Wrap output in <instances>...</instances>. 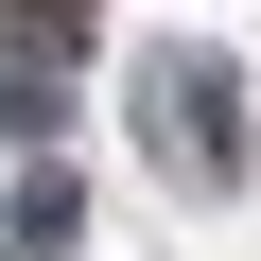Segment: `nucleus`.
<instances>
[{"label": "nucleus", "instance_id": "nucleus-1", "mask_svg": "<svg viewBox=\"0 0 261 261\" xmlns=\"http://www.w3.org/2000/svg\"><path fill=\"white\" fill-rule=\"evenodd\" d=\"M0 18H35V35H87V0H0Z\"/></svg>", "mask_w": 261, "mask_h": 261}]
</instances>
